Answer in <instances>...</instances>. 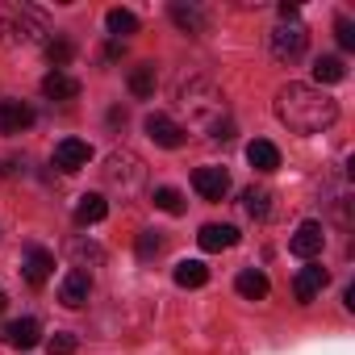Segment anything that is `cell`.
I'll return each instance as SVG.
<instances>
[{
  "label": "cell",
  "mask_w": 355,
  "mask_h": 355,
  "mask_svg": "<svg viewBox=\"0 0 355 355\" xmlns=\"http://www.w3.org/2000/svg\"><path fill=\"white\" fill-rule=\"evenodd\" d=\"M276 117L293 134H322L338 121V101L313 84H284L276 92Z\"/></svg>",
  "instance_id": "1"
},
{
  "label": "cell",
  "mask_w": 355,
  "mask_h": 355,
  "mask_svg": "<svg viewBox=\"0 0 355 355\" xmlns=\"http://www.w3.org/2000/svg\"><path fill=\"white\" fill-rule=\"evenodd\" d=\"M105 184H109L121 201L138 197V193L146 189V163H142L138 155H130V150H113V155L105 159Z\"/></svg>",
  "instance_id": "2"
},
{
  "label": "cell",
  "mask_w": 355,
  "mask_h": 355,
  "mask_svg": "<svg viewBox=\"0 0 355 355\" xmlns=\"http://www.w3.org/2000/svg\"><path fill=\"white\" fill-rule=\"evenodd\" d=\"M180 105L189 109V117L197 121V125H218L222 121V96H218V88L209 84V80H193V84H184L180 88Z\"/></svg>",
  "instance_id": "3"
},
{
  "label": "cell",
  "mask_w": 355,
  "mask_h": 355,
  "mask_svg": "<svg viewBox=\"0 0 355 355\" xmlns=\"http://www.w3.org/2000/svg\"><path fill=\"white\" fill-rule=\"evenodd\" d=\"M305 42H309V34H305L301 21H284L268 34V51H272L276 63H297L305 55Z\"/></svg>",
  "instance_id": "4"
},
{
  "label": "cell",
  "mask_w": 355,
  "mask_h": 355,
  "mask_svg": "<svg viewBox=\"0 0 355 355\" xmlns=\"http://www.w3.org/2000/svg\"><path fill=\"white\" fill-rule=\"evenodd\" d=\"M0 30H5L13 42H38L46 30H42V17L34 9H0Z\"/></svg>",
  "instance_id": "5"
},
{
  "label": "cell",
  "mask_w": 355,
  "mask_h": 355,
  "mask_svg": "<svg viewBox=\"0 0 355 355\" xmlns=\"http://www.w3.org/2000/svg\"><path fill=\"white\" fill-rule=\"evenodd\" d=\"M322 247H326V230H322V222H301L297 234L288 239V251H293L297 259H313V255H322Z\"/></svg>",
  "instance_id": "6"
},
{
  "label": "cell",
  "mask_w": 355,
  "mask_h": 355,
  "mask_svg": "<svg viewBox=\"0 0 355 355\" xmlns=\"http://www.w3.org/2000/svg\"><path fill=\"white\" fill-rule=\"evenodd\" d=\"M193 189L205 197V201H222L230 193V171L226 167H197L193 171Z\"/></svg>",
  "instance_id": "7"
},
{
  "label": "cell",
  "mask_w": 355,
  "mask_h": 355,
  "mask_svg": "<svg viewBox=\"0 0 355 355\" xmlns=\"http://www.w3.org/2000/svg\"><path fill=\"white\" fill-rule=\"evenodd\" d=\"M51 272H55V255H51L46 247H30L26 259H21V276H26V284H30V288H42V284L51 280Z\"/></svg>",
  "instance_id": "8"
},
{
  "label": "cell",
  "mask_w": 355,
  "mask_h": 355,
  "mask_svg": "<svg viewBox=\"0 0 355 355\" xmlns=\"http://www.w3.org/2000/svg\"><path fill=\"white\" fill-rule=\"evenodd\" d=\"M184 134L189 130H180L171 117H163V113H150L146 117V138L155 142V146H167V150H175V146H184Z\"/></svg>",
  "instance_id": "9"
},
{
  "label": "cell",
  "mask_w": 355,
  "mask_h": 355,
  "mask_svg": "<svg viewBox=\"0 0 355 355\" xmlns=\"http://www.w3.org/2000/svg\"><path fill=\"white\" fill-rule=\"evenodd\" d=\"M34 125V109L26 101H0V134H26Z\"/></svg>",
  "instance_id": "10"
},
{
  "label": "cell",
  "mask_w": 355,
  "mask_h": 355,
  "mask_svg": "<svg viewBox=\"0 0 355 355\" xmlns=\"http://www.w3.org/2000/svg\"><path fill=\"white\" fill-rule=\"evenodd\" d=\"M88 159H92V146L84 138H63L55 146V167H63V171H80V167H88Z\"/></svg>",
  "instance_id": "11"
},
{
  "label": "cell",
  "mask_w": 355,
  "mask_h": 355,
  "mask_svg": "<svg viewBox=\"0 0 355 355\" xmlns=\"http://www.w3.org/2000/svg\"><path fill=\"white\" fill-rule=\"evenodd\" d=\"M326 284H330V272H326V268H318V263H309V268H301V272H297L293 293H297V301H301V305H309Z\"/></svg>",
  "instance_id": "12"
},
{
  "label": "cell",
  "mask_w": 355,
  "mask_h": 355,
  "mask_svg": "<svg viewBox=\"0 0 355 355\" xmlns=\"http://www.w3.org/2000/svg\"><path fill=\"white\" fill-rule=\"evenodd\" d=\"M88 293H92V276H88L84 268L67 272V276H63V284H59V301H63L67 309H80V305L88 301Z\"/></svg>",
  "instance_id": "13"
},
{
  "label": "cell",
  "mask_w": 355,
  "mask_h": 355,
  "mask_svg": "<svg viewBox=\"0 0 355 355\" xmlns=\"http://www.w3.org/2000/svg\"><path fill=\"white\" fill-rule=\"evenodd\" d=\"M167 13H171L175 26H180L184 34H193V38H201V34L209 30V17H205V9H197V5H180V0H175Z\"/></svg>",
  "instance_id": "14"
},
{
  "label": "cell",
  "mask_w": 355,
  "mask_h": 355,
  "mask_svg": "<svg viewBox=\"0 0 355 355\" xmlns=\"http://www.w3.org/2000/svg\"><path fill=\"white\" fill-rule=\"evenodd\" d=\"M197 243H201V251H226V247L239 243V226H230V222H222V226L209 222V226H201Z\"/></svg>",
  "instance_id": "15"
},
{
  "label": "cell",
  "mask_w": 355,
  "mask_h": 355,
  "mask_svg": "<svg viewBox=\"0 0 355 355\" xmlns=\"http://www.w3.org/2000/svg\"><path fill=\"white\" fill-rule=\"evenodd\" d=\"M42 96H46V101H76V96H80V80L67 76V71H51V76L42 80Z\"/></svg>",
  "instance_id": "16"
},
{
  "label": "cell",
  "mask_w": 355,
  "mask_h": 355,
  "mask_svg": "<svg viewBox=\"0 0 355 355\" xmlns=\"http://www.w3.org/2000/svg\"><path fill=\"white\" fill-rule=\"evenodd\" d=\"M234 288H239V297H247V301H263V297L272 293V284H268V276H263L259 268H243L239 280H234Z\"/></svg>",
  "instance_id": "17"
},
{
  "label": "cell",
  "mask_w": 355,
  "mask_h": 355,
  "mask_svg": "<svg viewBox=\"0 0 355 355\" xmlns=\"http://www.w3.org/2000/svg\"><path fill=\"white\" fill-rule=\"evenodd\" d=\"M5 338H9V347H17V351H30V347L42 338V326H38L34 318H17V322H9Z\"/></svg>",
  "instance_id": "18"
},
{
  "label": "cell",
  "mask_w": 355,
  "mask_h": 355,
  "mask_svg": "<svg viewBox=\"0 0 355 355\" xmlns=\"http://www.w3.org/2000/svg\"><path fill=\"white\" fill-rule=\"evenodd\" d=\"M155 88H159V71H155V63H138V67H130V92H134L138 101H150Z\"/></svg>",
  "instance_id": "19"
},
{
  "label": "cell",
  "mask_w": 355,
  "mask_h": 355,
  "mask_svg": "<svg viewBox=\"0 0 355 355\" xmlns=\"http://www.w3.org/2000/svg\"><path fill=\"white\" fill-rule=\"evenodd\" d=\"M247 159H251L255 171H276V167H280V146L268 142V138H255V142L247 146Z\"/></svg>",
  "instance_id": "20"
},
{
  "label": "cell",
  "mask_w": 355,
  "mask_h": 355,
  "mask_svg": "<svg viewBox=\"0 0 355 355\" xmlns=\"http://www.w3.org/2000/svg\"><path fill=\"white\" fill-rule=\"evenodd\" d=\"M105 214H109V201L101 193H84L80 205H76V222L80 226H96V222H105Z\"/></svg>",
  "instance_id": "21"
},
{
  "label": "cell",
  "mask_w": 355,
  "mask_h": 355,
  "mask_svg": "<svg viewBox=\"0 0 355 355\" xmlns=\"http://www.w3.org/2000/svg\"><path fill=\"white\" fill-rule=\"evenodd\" d=\"M205 280H209V268L201 259H180L175 263V284L180 288H201Z\"/></svg>",
  "instance_id": "22"
},
{
  "label": "cell",
  "mask_w": 355,
  "mask_h": 355,
  "mask_svg": "<svg viewBox=\"0 0 355 355\" xmlns=\"http://www.w3.org/2000/svg\"><path fill=\"white\" fill-rule=\"evenodd\" d=\"M105 26H109V34H113L117 42H125L130 34H138V17H134L130 9H109V13H105Z\"/></svg>",
  "instance_id": "23"
},
{
  "label": "cell",
  "mask_w": 355,
  "mask_h": 355,
  "mask_svg": "<svg viewBox=\"0 0 355 355\" xmlns=\"http://www.w3.org/2000/svg\"><path fill=\"white\" fill-rule=\"evenodd\" d=\"M313 80H318V84H343V80H347V63H343L338 55H322V59L313 63Z\"/></svg>",
  "instance_id": "24"
},
{
  "label": "cell",
  "mask_w": 355,
  "mask_h": 355,
  "mask_svg": "<svg viewBox=\"0 0 355 355\" xmlns=\"http://www.w3.org/2000/svg\"><path fill=\"white\" fill-rule=\"evenodd\" d=\"M46 59H51V67H55V71H63V67L76 59V42H71V38H63V34H59V38H51V42H46Z\"/></svg>",
  "instance_id": "25"
},
{
  "label": "cell",
  "mask_w": 355,
  "mask_h": 355,
  "mask_svg": "<svg viewBox=\"0 0 355 355\" xmlns=\"http://www.w3.org/2000/svg\"><path fill=\"white\" fill-rule=\"evenodd\" d=\"M243 209L263 222V218L272 214V193H268V189H247V193H243Z\"/></svg>",
  "instance_id": "26"
},
{
  "label": "cell",
  "mask_w": 355,
  "mask_h": 355,
  "mask_svg": "<svg viewBox=\"0 0 355 355\" xmlns=\"http://www.w3.org/2000/svg\"><path fill=\"white\" fill-rule=\"evenodd\" d=\"M134 251H138V259L146 263V259H155V255L163 251V239H159L155 230H142V234H138V243H134Z\"/></svg>",
  "instance_id": "27"
},
{
  "label": "cell",
  "mask_w": 355,
  "mask_h": 355,
  "mask_svg": "<svg viewBox=\"0 0 355 355\" xmlns=\"http://www.w3.org/2000/svg\"><path fill=\"white\" fill-rule=\"evenodd\" d=\"M155 209H163V214H184V197L175 193V189H155Z\"/></svg>",
  "instance_id": "28"
},
{
  "label": "cell",
  "mask_w": 355,
  "mask_h": 355,
  "mask_svg": "<svg viewBox=\"0 0 355 355\" xmlns=\"http://www.w3.org/2000/svg\"><path fill=\"white\" fill-rule=\"evenodd\" d=\"M51 355H76V347H80V338L76 334H67V330H59V334H51Z\"/></svg>",
  "instance_id": "29"
},
{
  "label": "cell",
  "mask_w": 355,
  "mask_h": 355,
  "mask_svg": "<svg viewBox=\"0 0 355 355\" xmlns=\"http://www.w3.org/2000/svg\"><path fill=\"white\" fill-rule=\"evenodd\" d=\"M334 30H338V46H343V51H355V26H351L347 17H338Z\"/></svg>",
  "instance_id": "30"
},
{
  "label": "cell",
  "mask_w": 355,
  "mask_h": 355,
  "mask_svg": "<svg viewBox=\"0 0 355 355\" xmlns=\"http://www.w3.org/2000/svg\"><path fill=\"white\" fill-rule=\"evenodd\" d=\"M71 251H76V259H92V263H96V259H105V251H101V247H84V243H71Z\"/></svg>",
  "instance_id": "31"
},
{
  "label": "cell",
  "mask_w": 355,
  "mask_h": 355,
  "mask_svg": "<svg viewBox=\"0 0 355 355\" xmlns=\"http://www.w3.org/2000/svg\"><path fill=\"white\" fill-rule=\"evenodd\" d=\"M121 55H125V42H117V38H113V42H109V51H105V59H121Z\"/></svg>",
  "instance_id": "32"
},
{
  "label": "cell",
  "mask_w": 355,
  "mask_h": 355,
  "mask_svg": "<svg viewBox=\"0 0 355 355\" xmlns=\"http://www.w3.org/2000/svg\"><path fill=\"white\" fill-rule=\"evenodd\" d=\"M280 17L284 21H297V5H293V0H284V5H280Z\"/></svg>",
  "instance_id": "33"
},
{
  "label": "cell",
  "mask_w": 355,
  "mask_h": 355,
  "mask_svg": "<svg viewBox=\"0 0 355 355\" xmlns=\"http://www.w3.org/2000/svg\"><path fill=\"white\" fill-rule=\"evenodd\" d=\"M343 305H347V309H355V284H347V293H343Z\"/></svg>",
  "instance_id": "34"
},
{
  "label": "cell",
  "mask_w": 355,
  "mask_h": 355,
  "mask_svg": "<svg viewBox=\"0 0 355 355\" xmlns=\"http://www.w3.org/2000/svg\"><path fill=\"white\" fill-rule=\"evenodd\" d=\"M5 305H9V297H5V288H0V313H5Z\"/></svg>",
  "instance_id": "35"
}]
</instances>
